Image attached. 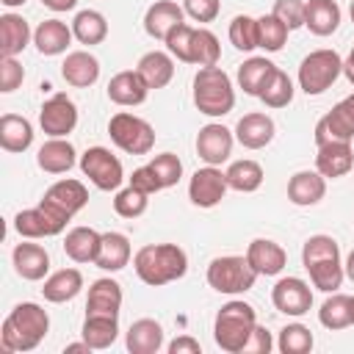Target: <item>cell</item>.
<instances>
[{"label": "cell", "instance_id": "ab89813d", "mask_svg": "<svg viewBox=\"0 0 354 354\" xmlns=\"http://www.w3.org/2000/svg\"><path fill=\"white\" fill-rule=\"evenodd\" d=\"M274 69H277V66H274L268 58L254 55V58H249V61H243V64L238 66V86H241L246 94L260 97V91H263V86L268 83V77L274 75Z\"/></svg>", "mask_w": 354, "mask_h": 354}, {"label": "cell", "instance_id": "836d02e7", "mask_svg": "<svg viewBox=\"0 0 354 354\" xmlns=\"http://www.w3.org/2000/svg\"><path fill=\"white\" fill-rule=\"evenodd\" d=\"M83 290V274L77 268H61V271H53L47 279H44V299L53 301V304H64V301H72L77 293Z\"/></svg>", "mask_w": 354, "mask_h": 354}, {"label": "cell", "instance_id": "f907efd6", "mask_svg": "<svg viewBox=\"0 0 354 354\" xmlns=\"http://www.w3.org/2000/svg\"><path fill=\"white\" fill-rule=\"evenodd\" d=\"M25 80V69L17 58H0V91L3 94H11L22 86Z\"/></svg>", "mask_w": 354, "mask_h": 354}, {"label": "cell", "instance_id": "9c48e42d", "mask_svg": "<svg viewBox=\"0 0 354 354\" xmlns=\"http://www.w3.org/2000/svg\"><path fill=\"white\" fill-rule=\"evenodd\" d=\"M80 171L100 188V191H119L122 180H124V169L122 160L105 149V147H88L80 155Z\"/></svg>", "mask_w": 354, "mask_h": 354}, {"label": "cell", "instance_id": "30bf717a", "mask_svg": "<svg viewBox=\"0 0 354 354\" xmlns=\"http://www.w3.org/2000/svg\"><path fill=\"white\" fill-rule=\"evenodd\" d=\"M86 202H88V191H86V185L80 183V180H72V177H66V180H58V183H53L47 191H44V196H41V207H47L53 216H58L61 221H69L77 210H83L86 207Z\"/></svg>", "mask_w": 354, "mask_h": 354}, {"label": "cell", "instance_id": "91938a15", "mask_svg": "<svg viewBox=\"0 0 354 354\" xmlns=\"http://www.w3.org/2000/svg\"><path fill=\"white\" fill-rule=\"evenodd\" d=\"M343 268H346V277L354 282V249L348 252V257H346V263H343Z\"/></svg>", "mask_w": 354, "mask_h": 354}, {"label": "cell", "instance_id": "b9f144b4", "mask_svg": "<svg viewBox=\"0 0 354 354\" xmlns=\"http://www.w3.org/2000/svg\"><path fill=\"white\" fill-rule=\"evenodd\" d=\"M288 25L279 22L274 14H263L257 17V39H260V47L266 53H279L288 41Z\"/></svg>", "mask_w": 354, "mask_h": 354}, {"label": "cell", "instance_id": "7c38bea8", "mask_svg": "<svg viewBox=\"0 0 354 354\" xmlns=\"http://www.w3.org/2000/svg\"><path fill=\"white\" fill-rule=\"evenodd\" d=\"M39 124L50 138H66L77 124V105L66 94H53L39 111Z\"/></svg>", "mask_w": 354, "mask_h": 354}, {"label": "cell", "instance_id": "603a6c76", "mask_svg": "<svg viewBox=\"0 0 354 354\" xmlns=\"http://www.w3.org/2000/svg\"><path fill=\"white\" fill-rule=\"evenodd\" d=\"M326 194V177L315 169H301L296 171L290 180H288V199L299 207H310V205H318Z\"/></svg>", "mask_w": 354, "mask_h": 354}, {"label": "cell", "instance_id": "ac0fdd59", "mask_svg": "<svg viewBox=\"0 0 354 354\" xmlns=\"http://www.w3.org/2000/svg\"><path fill=\"white\" fill-rule=\"evenodd\" d=\"M149 94V86L147 80L138 75V69H124V72H116L108 83V100L122 105V108H136L147 100Z\"/></svg>", "mask_w": 354, "mask_h": 354}, {"label": "cell", "instance_id": "7dc6e473", "mask_svg": "<svg viewBox=\"0 0 354 354\" xmlns=\"http://www.w3.org/2000/svg\"><path fill=\"white\" fill-rule=\"evenodd\" d=\"M149 166H152V171H155V177L160 180L163 188L177 185L180 177H183V160H180L174 152H160V155H155V158L149 160Z\"/></svg>", "mask_w": 354, "mask_h": 354}, {"label": "cell", "instance_id": "4316f807", "mask_svg": "<svg viewBox=\"0 0 354 354\" xmlns=\"http://www.w3.org/2000/svg\"><path fill=\"white\" fill-rule=\"evenodd\" d=\"M72 39H75L72 25H66L61 19H44L33 30V44H36V50L41 55H61V53H66Z\"/></svg>", "mask_w": 354, "mask_h": 354}, {"label": "cell", "instance_id": "8fae6325", "mask_svg": "<svg viewBox=\"0 0 354 354\" xmlns=\"http://www.w3.org/2000/svg\"><path fill=\"white\" fill-rule=\"evenodd\" d=\"M332 141H354V94L343 97L315 124V147Z\"/></svg>", "mask_w": 354, "mask_h": 354}, {"label": "cell", "instance_id": "277c9868", "mask_svg": "<svg viewBox=\"0 0 354 354\" xmlns=\"http://www.w3.org/2000/svg\"><path fill=\"white\" fill-rule=\"evenodd\" d=\"M257 326V313L252 304L241 301V299H232L227 301L218 313H216V321H213V337H216V346L227 354H241L252 337Z\"/></svg>", "mask_w": 354, "mask_h": 354}, {"label": "cell", "instance_id": "ee69618b", "mask_svg": "<svg viewBox=\"0 0 354 354\" xmlns=\"http://www.w3.org/2000/svg\"><path fill=\"white\" fill-rule=\"evenodd\" d=\"M230 41L235 50L241 53H252L254 47H260V39H257V19L249 17V14H238L232 22H230Z\"/></svg>", "mask_w": 354, "mask_h": 354}, {"label": "cell", "instance_id": "e0dca14e", "mask_svg": "<svg viewBox=\"0 0 354 354\" xmlns=\"http://www.w3.org/2000/svg\"><path fill=\"white\" fill-rule=\"evenodd\" d=\"M11 263H14V271L22 279H28V282H39L50 271V254H47V249L41 243H33L30 238L25 243H17L14 246Z\"/></svg>", "mask_w": 354, "mask_h": 354}, {"label": "cell", "instance_id": "4fadbf2b", "mask_svg": "<svg viewBox=\"0 0 354 354\" xmlns=\"http://www.w3.org/2000/svg\"><path fill=\"white\" fill-rule=\"evenodd\" d=\"M271 301H274V307H277L282 315L299 318V315L310 313V307H313V290H310V285H307L304 279H299V277H282V279L271 288Z\"/></svg>", "mask_w": 354, "mask_h": 354}, {"label": "cell", "instance_id": "52a82bcc", "mask_svg": "<svg viewBox=\"0 0 354 354\" xmlns=\"http://www.w3.org/2000/svg\"><path fill=\"white\" fill-rule=\"evenodd\" d=\"M340 75H343V58L335 50H313L299 64V88L310 97H318Z\"/></svg>", "mask_w": 354, "mask_h": 354}, {"label": "cell", "instance_id": "9a60e30c", "mask_svg": "<svg viewBox=\"0 0 354 354\" xmlns=\"http://www.w3.org/2000/svg\"><path fill=\"white\" fill-rule=\"evenodd\" d=\"M227 177L218 166H205V169H196L191 174V183H188V199L196 205V207H216L224 194H227Z\"/></svg>", "mask_w": 354, "mask_h": 354}, {"label": "cell", "instance_id": "e575fe53", "mask_svg": "<svg viewBox=\"0 0 354 354\" xmlns=\"http://www.w3.org/2000/svg\"><path fill=\"white\" fill-rule=\"evenodd\" d=\"M33 144V124L25 116L3 113L0 116V147L6 152H25Z\"/></svg>", "mask_w": 354, "mask_h": 354}, {"label": "cell", "instance_id": "f6af8a7d", "mask_svg": "<svg viewBox=\"0 0 354 354\" xmlns=\"http://www.w3.org/2000/svg\"><path fill=\"white\" fill-rule=\"evenodd\" d=\"M277 348L282 354H307L313 348V332L304 324H288L279 329Z\"/></svg>", "mask_w": 354, "mask_h": 354}, {"label": "cell", "instance_id": "5b68a950", "mask_svg": "<svg viewBox=\"0 0 354 354\" xmlns=\"http://www.w3.org/2000/svg\"><path fill=\"white\" fill-rule=\"evenodd\" d=\"M194 105L205 116H227L235 108V88L221 66H199L194 75Z\"/></svg>", "mask_w": 354, "mask_h": 354}, {"label": "cell", "instance_id": "7402d4cb", "mask_svg": "<svg viewBox=\"0 0 354 354\" xmlns=\"http://www.w3.org/2000/svg\"><path fill=\"white\" fill-rule=\"evenodd\" d=\"M351 166H354L351 141H332V144H321V147H318L315 169H318L326 180H337V177L348 174Z\"/></svg>", "mask_w": 354, "mask_h": 354}, {"label": "cell", "instance_id": "ba28073f", "mask_svg": "<svg viewBox=\"0 0 354 354\" xmlns=\"http://www.w3.org/2000/svg\"><path fill=\"white\" fill-rule=\"evenodd\" d=\"M108 136L127 155H149L152 147H155V130H152V124L147 119L130 113V111H119V113L111 116Z\"/></svg>", "mask_w": 354, "mask_h": 354}, {"label": "cell", "instance_id": "44dd1931", "mask_svg": "<svg viewBox=\"0 0 354 354\" xmlns=\"http://www.w3.org/2000/svg\"><path fill=\"white\" fill-rule=\"evenodd\" d=\"M180 22H185V11L174 0H155L144 14V30L158 41H166Z\"/></svg>", "mask_w": 354, "mask_h": 354}, {"label": "cell", "instance_id": "f5cc1de1", "mask_svg": "<svg viewBox=\"0 0 354 354\" xmlns=\"http://www.w3.org/2000/svg\"><path fill=\"white\" fill-rule=\"evenodd\" d=\"M130 185H136V188L144 191V194H158V191H163V185H160V180L155 177V171H152L149 163H147V166H138V169L133 171Z\"/></svg>", "mask_w": 354, "mask_h": 354}, {"label": "cell", "instance_id": "4dcf8cb0", "mask_svg": "<svg viewBox=\"0 0 354 354\" xmlns=\"http://www.w3.org/2000/svg\"><path fill=\"white\" fill-rule=\"evenodd\" d=\"M36 163L47 174H64V171H69L75 166V147L66 138H50V141H44L39 147Z\"/></svg>", "mask_w": 354, "mask_h": 354}, {"label": "cell", "instance_id": "11a10c76", "mask_svg": "<svg viewBox=\"0 0 354 354\" xmlns=\"http://www.w3.org/2000/svg\"><path fill=\"white\" fill-rule=\"evenodd\" d=\"M199 351H202V346L191 335H180L169 343V354H199Z\"/></svg>", "mask_w": 354, "mask_h": 354}, {"label": "cell", "instance_id": "f1b7e54d", "mask_svg": "<svg viewBox=\"0 0 354 354\" xmlns=\"http://www.w3.org/2000/svg\"><path fill=\"white\" fill-rule=\"evenodd\" d=\"M304 28L315 36H332L340 28V6L335 0H307Z\"/></svg>", "mask_w": 354, "mask_h": 354}, {"label": "cell", "instance_id": "1f68e13d", "mask_svg": "<svg viewBox=\"0 0 354 354\" xmlns=\"http://www.w3.org/2000/svg\"><path fill=\"white\" fill-rule=\"evenodd\" d=\"M130 254H133V249H130L127 235H122V232H102L94 266L102 268V271H122L130 263Z\"/></svg>", "mask_w": 354, "mask_h": 354}, {"label": "cell", "instance_id": "d6a6232c", "mask_svg": "<svg viewBox=\"0 0 354 354\" xmlns=\"http://www.w3.org/2000/svg\"><path fill=\"white\" fill-rule=\"evenodd\" d=\"M100 241H102V232L91 227H72L64 238V252L75 263H94L100 252Z\"/></svg>", "mask_w": 354, "mask_h": 354}, {"label": "cell", "instance_id": "484cf974", "mask_svg": "<svg viewBox=\"0 0 354 354\" xmlns=\"http://www.w3.org/2000/svg\"><path fill=\"white\" fill-rule=\"evenodd\" d=\"M124 346L130 354H158L163 348V326L155 318H138L130 324Z\"/></svg>", "mask_w": 354, "mask_h": 354}, {"label": "cell", "instance_id": "d590c367", "mask_svg": "<svg viewBox=\"0 0 354 354\" xmlns=\"http://www.w3.org/2000/svg\"><path fill=\"white\" fill-rule=\"evenodd\" d=\"M80 335L91 348H108L119 337V315H86Z\"/></svg>", "mask_w": 354, "mask_h": 354}, {"label": "cell", "instance_id": "f546056e", "mask_svg": "<svg viewBox=\"0 0 354 354\" xmlns=\"http://www.w3.org/2000/svg\"><path fill=\"white\" fill-rule=\"evenodd\" d=\"M138 75L147 80L149 88H163L171 83L174 77V61H171V53H163V50H149L138 58L136 64Z\"/></svg>", "mask_w": 354, "mask_h": 354}, {"label": "cell", "instance_id": "5bb4252c", "mask_svg": "<svg viewBox=\"0 0 354 354\" xmlns=\"http://www.w3.org/2000/svg\"><path fill=\"white\" fill-rule=\"evenodd\" d=\"M232 144H235L232 130L218 122H210V124L199 127V133H196V155L207 166H221L224 160H230Z\"/></svg>", "mask_w": 354, "mask_h": 354}, {"label": "cell", "instance_id": "be15d7a7", "mask_svg": "<svg viewBox=\"0 0 354 354\" xmlns=\"http://www.w3.org/2000/svg\"><path fill=\"white\" fill-rule=\"evenodd\" d=\"M351 307H354V296H351Z\"/></svg>", "mask_w": 354, "mask_h": 354}, {"label": "cell", "instance_id": "c3c4849f", "mask_svg": "<svg viewBox=\"0 0 354 354\" xmlns=\"http://www.w3.org/2000/svg\"><path fill=\"white\" fill-rule=\"evenodd\" d=\"M191 39H194V28L188 25V22H180L169 36H166V50L177 58V61H183V64H191Z\"/></svg>", "mask_w": 354, "mask_h": 354}, {"label": "cell", "instance_id": "7a4b0ae2", "mask_svg": "<svg viewBox=\"0 0 354 354\" xmlns=\"http://www.w3.org/2000/svg\"><path fill=\"white\" fill-rule=\"evenodd\" d=\"M133 268L144 285L160 288L185 277L188 254L177 243H147L133 254Z\"/></svg>", "mask_w": 354, "mask_h": 354}, {"label": "cell", "instance_id": "8d00e7d4", "mask_svg": "<svg viewBox=\"0 0 354 354\" xmlns=\"http://www.w3.org/2000/svg\"><path fill=\"white\" fill-rule=\"evenodd\" d=\"M224 177H227V185H230L232 191L252 194V191H257V188L263 185V177H266V174H263V166H260L257 160L243 158V160H232V163L227 166Z\"/></svg>", "mask_w": 354, "mask_h": 354}, {"label": "cell", "instance_id": "94428289", "mask_svg": "<svg viewBox=\"0 0 354 354\" xmlns=\"http://www.w3.org/2000/svg\"><path fill=\"white\" fill-rule=\"evenodd\" d=\"M0 3H3L6 8H19V6H25L28 0H0Z\"/></svg>", "mask_w": 354, "mask_h": 354}, {"label": "cell", "instance_id": "816d5d0a", "mask_svg": "<svg viewBox=\"0 0 354 354\" xmlns=\"http://www.w3.org/2000/svg\"><path fill=\"white\" fill-rule=\"evenodd\" d=\"M183 11L196 22H213L221 11L218 0H183Z\"/></svg>", "mask_w": 354, "mask_h": 354}, {"label": "cell", "instance_id": "3957f363", "mask_svg": "<svg viewBox=\"0 0 354 354\" xmlns=\"http://www.w3.org/2000/svg\"><path fill=\"white\" fill-rule=\"evenodd\" d=\"M301 266L307 268L313 288L321 293H335L343 285L346 268L340 263V246L332 235H310L301 246Z\"/></svg>", "mask_w": 354, "mask_h": 354}, {"label": "cell", "instance_id": "db71d44e", "mask_svg": "<svg viewBox=\"0 0 354 354\" xmlns=\"http://www.w3.org/2000/svg\"><path fill=\"white\" fill-rule=\"evenodd\" d=\"M271 346H274V340H271V332H268L266 326H260V324H257L243 351H254V354H268V351H271Z\"/></svg>", "mask_w": 354, "mask_h": 354}, {"label": "cell", "instance_id": "cb8c5ba5", "mask_svg": "<svg viewBox=\"0 0 354 354\" xmlns=\"http://www.w3.org/2000/svg\"><path fill=\"white\" fill-rule=\"evenodd\" d=\"M122 310V285L111 277H100L88 288L86 315H119Z\"/></svg>", "mask_w": 354, "mask_h": 354}, {"label": "cell", "instance_id": "6da1fadb", "mask_svg": "<svg viewBox=\"0 0 354 354\" xmlns=\"http://www.w3.org/2000/svg\"><path fill=\"white\" fill-rule=\"evenodd\" d=\"M50 332V315L41 310L36 301H22L17 304L0 329V351L14 354V351H33L44 335Z\"/></svg>", "mask_w": 354, "mask_h": 354}, {"label": "cell", "instance_id": "83f0119b", "mask_svg": "<svg viewBox=\"0 0 354 354\" xmlns=\"http://www.w3.org/2000/svg\"><path fill=\"white\" fill-rule=\"evenodd\" d=\"M33 33L28 19H22L19 14H3L0 17V55L3 58H17L28 44H30Z\"/></svg>", "mask_w": 354, "mask_h": 354}, {"label": "cell", "instance_id": "680465c9", "mask_svg": "<svg viewBox=\"0 0 354 354\" xmlns=\"http://www.w3.org/2000/svg\"><path fill=\"white\" fill-rule=\"evenodd\" d=\"M77 351H94V348H91L86 340H80V343H69V346L64 348V354H77Z\"/></svg>", "mask_w": 354, "mask_h": 354}, {"label": "cell", "instance_id": "6f0895ef", "mask_svg": "<svg viewBox=\"0 0 354 354\" xmlns=\"http://www.w3.org/2000/svg\"><path fill=\"white\" fill-rule=\"evenodd\" d=\"M343 75H346L348 83L354 86V47L348 50V55H346V61H343Z\"/></svg>", "mask_w": 354, "mask_h": 354}, {"label": "cell", "instance_id": "681fc988", "mask_svg": "<svg viewBox=\"0 0 354 354\" xmlns=\"http://www.w3.org/2000/svg\"><path fill=\"white\" fill-rule=\"evenodd\" d=\"M279 22L288 25V30L304 28V0H274V11H271Z\"/></svg>", "mask_w": 354, "mask_h": 354}, {"label": "cell", "instance_id": "74e56055", "mask_svg": "<svg viewBox=\"0 0 354 354\" xmlns=\"http://www.w3.org/2000/svg\"><path fill=\"white\" fill-rule=\"evenodd\" d=\"M318 321L321 326L337 332V329H346L354 324V307H351V296L346 293H332L326 296V301L321 304L318 310Z\"/></svg>", "mask_w": 354, "mask_h": 354}, {"label": "cell", "instance_id": "f35d334b", "mask_svg": "<svg viewBox=\"0 0 354 354\" xmlns=\"http://www.w3.org/2000/svg\"><path fill=\"white\" fill-rule=\"evenodd\" d=\"M72 33H75V39L80 44H88V47L91 44H102L105 36H108V22H105V17L100 11L83 8L72 19Z\"/></svg>", "mask_w": 354, "mask_h": 354}, {"label": "cell", "instance_id": "9f6ffc18", "mask_svg": "<svg viewBox=\"0 0 354 354\" xmlns=\"http://www.w3.org/2000/svg\"><path fill=\"white\" fill-rule=\"evenodd\" d=\"M50 11H55V14H61V11H72L75 6H77V0H41Z\"/></svg>", "mask_w": 354, "mask_h": 354}, {"label": "cell", "instance_id": "60d3db41", "mask_svg": "<svg viewBox=\"0 0 354 354\" xmlns=\"http://www.w3.org/2000/svg\"><path fill=\"white\" fill-rule=\"evenodd\" d=\"M221 55V44L216 39L213 30L207 28H194V39H191V64L196 66H216Z\"/></svg>", "mask_w": 354, "mask_h": 354}, {"label": "cell", "instance_id": "2e32d148", "mask_svg": "<svg viewBox=\"0 0 354 354\" xmlns=\"http://www.w3.org/2000/svg\"><path fill=\"white\" fill-rule=\"evenodd\" d=\"M66 227V221H61L58 216H53L47 207L36 205V207H28V210H19L14 216V230L22 235V238H30V241H39V238H53V235H61Z\"/></svg>", "mask_w": 354, "mask_h": 354}, {"label": "cell", "instance_id": "d4e9b609", "mask_svg": "<svg viewBox=\"0 0 354 354\" xmlns=\"http://www.w3.org/2000/svg\"><path fill=\"white\" fill-rule=\"evenodd\" d=\"M61 77L75 88H88L100 80V61L88 50H75L64 58Z\"/></svg>", "mask_w": 354, "mask_h": 354}, {"label": "cell", "instance_id": "8992f818", "mask_svg": "<svg viewBox=\"0 0 354 354\" xmlns=\"http://www.w3.org/2000/svg\"><path fill=\"white\" fill-rule=\"evenodd\" d=\"M257 271L249 266L246 254H224V257H213L207 266V285L216 293H227V296H238L254 288Z\"/></svg>", "mask_w": 354, "mask_h": 354}, {"label": "cell", "instance_id": "ffe728a7", "mask_svg": "<svg viewBox=\"0 0 354 354\" xmlns=\"http://www.w3.org/2000/svg\"><path fill=\"white\" fill-rule=\"evenodd\" d=\"M246 260L257 277H277L288 263V252L271 238H254L246 249Z\"/></svg>", "mask_w": 354, "mask_h": 354}, {"label": "cell", "instance_id": "bcb514c9", "mask_svg": "<svg viewBox=\"0 0 354 354\" xmlns=\"http://www.w3.org/2000/svg\"><path fill=\"white\" fill-rule=\"evenodd\" d=\"M149 205V194L138 191L136 185H127V188H119L116 196H113V210L116 216L122 218H138Z\"/></svg>", "mask_w": 354, "mask_h": 354}, {"label": "cell", "instance_id": "7bdbcfd3", "mask_svg": "<svg viewBox=\"0 0 354 354\" xmlns=\"http://www.w3.org/2000/svg\"><path fill=\"white\" fill-rule=\"evenodd\" d=\"M260 100H263L266 108H285V105H290V100H293V80L282 69H274V75L268 77V83L260 91Z\"/></svg>", "mask_w": 354, "mask_h": 354}, {"label": "cell", "instance_id": "d6986e66", "mask_svg": "<svg viewBox=\"0 0 354 354\" xmlns=\"http://www.w3.org/2000/svg\"><path fill=\"white\" fill-rule=\"evenodd\" d=\"M274 133H277L274 119L268 113H260V111H252V113L241 116L238 124H235V138L246 149H263V147H268L274 141Z\"/></svg>", "mask_w": 354, "mask_h": 354}, {"label": "cell", "instance_id": "6125c7cd", "mask_svg": "<svg viewBox=\"0 0 354 354\" xmlns=\"http://www.w3.org/2000/svg\"><path fill=\"white\" fill-rule=\"evenodd\" d=\"M348 14H351V22H354V0H351V6H348Z\"/></svg>", "mask_w": 354, "mask_h": 354}]
</instances>
